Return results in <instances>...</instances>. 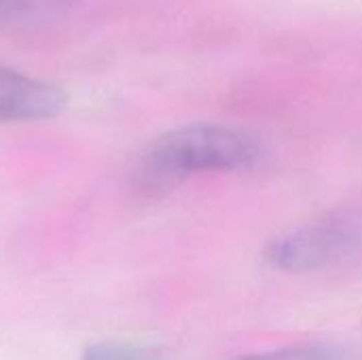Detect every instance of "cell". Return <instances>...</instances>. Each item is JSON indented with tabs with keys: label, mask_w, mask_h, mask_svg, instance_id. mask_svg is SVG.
I'll return each mask as SVG.
<instances>
[{
	"label": "cell",
	"mask_w": 362,
	"mask_h": 360,
	"mask_svg": "<svg viewBox=\"0 0 362 360\" xmlns=\"http://www.w3.org/2000/svg\"><path fill=\"white\" fill-rule=\"evenodd\" d=\"M261 144L244 129L221 123H193L157 136L132 172L136 193L161 195L206 172L248 170L261 161Z\"/></svg>",
	"instance_id": "6da1fadb"
},
{
	"label": "cell",
	"mask_w": 362,
	"mask_h": 360,
	"mask_svg": "<svg viewBox=\"0 0 362 360\" xmlns=\"http://www.w3.org/2000/svg\"><path fill=\"white\" fill-rule=\"evenodd\" d=\"M362 246V221L337 212L274 238L261 259L274 272L310 274L341 263Z\"/></svg>",
	"instance_id": "7a4b0ae2"
},
{
	"label": "cell",
	"mask_w": 362,
	"mask_h": 360,
	"mask_svg": "<svg viewBox=\"0 0 362 360\" xmlns=\"http://www.w3.org/2000/svg\"><path fill=\"white\" fill-rule=\"evenodd\" d=\"M64 106L66 95L57 85L0 66V123L51 119Z\"/></svg>",
	"instance_id": "3957f363"
},
{
	"label": "cell",
	"mask_w": 362,
	"mask_h": 360,
	"mask_svg": "<svg viewBox=\"0 0 362 360\" xmlns=\"http://www.w3.org/2000/svg\"><path fill=\"white\" fill-rule=\"evenodd\" d=\"M233 360H362L361 354L329 344H299L278 350H267L259 354H246Z\"/></svg>",
	"instance_id": "277c9868"
},
{
	"label": "cell",
	"mask_w": 362,
	"mask_h": 360,
	"mask_svg": "<svg viewBox=\"0 0 362 360\" xmlns=\"http://www.w3.org/2000/svg\"><path fill=\"white\" fill-rule=\"evenodd\" d=\"M81 360H159L157 356L148 354L146 350H140L136 346L127 344H115V342H104L89 346Z\"/></svg>",
	"instance_id": "5b68a950"
},
{
	"label": "cell",
	"mask_w": 362,
	"mask_h": 360,
	"mask_svg": "<svg viewBox=\"0 0 362 360\" xmlns=\"http://www.w3.org/2000/svg\"><path fill=\"white\" fill-rule=\"evenodd\" d=\"M28 0H0V21H6L25 8Z\"/></svg>",
	"instance_id": "8992f818"
}]
</instances>
